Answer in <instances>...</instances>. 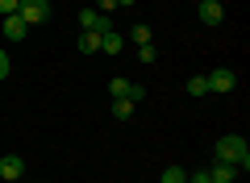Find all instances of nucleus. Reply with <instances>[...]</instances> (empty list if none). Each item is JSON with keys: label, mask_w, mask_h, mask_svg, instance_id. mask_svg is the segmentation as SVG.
I'll return each mask as SVG.
<instances>
[{"label": "nucleus", "mask_w": 250, "mask_h": 183, "mask_svg": "<svg viewBox=\"0 0 250 183\" xmlns=\"http://www.w3.org/2000/svg\"><path fill=\"white\" fill-rule=\"evenodd\" d=\"M213 158H217V163L238 166V171H246V166H250V146H246V138H238V133H225V138L213 146Z\"/></svg>", "instance_id": "f257e3e1"}, {"label": "nucleus", "mask_w": 250, "mask_h": 183, "mask_svg": "<svg viewBox=\"0 0 250 183\" xmlns=\"http://www.w3.org/2000/svg\"><path fill=\"white\" fill-rule=\"evenodd\" d=\"M208 92H233L238 87V75H233L229 67H217V71H208Z\"/></svg>", "instance_id": "7ed1b4c3"}, {"label": "nucleus", "mask_w": 250, "mask_h": 183, "mask_svg": "<svg viewBox=\"0 0 250 183\" xmlns=\"http://www.w3.org/2000/svg\"><path fill=\"white\" fill-rule=\"evenodd\" d=\"M21 175H25V158H17V154L0 158V179H4V183H17Z\"/></svg>", "instance_id": "20e7f679"}, {"label": "nucleus", "mask_w": 250, "mask_h": 183, "mask_svg": "<svg viewBox=\"0 0 250 183\" xmlns=\"http://www.w3.org/2000/svg\"><path fill=\"white\" fill-rule=\"evenodd\" d=\"M80 29L104 34V29H113V25H108V17H104V13H96V9H83V13H80Z\"/></svg>", "instance_id": "39448f33"}, {"label": "nucleus", "mask_w": 250, "mask_h": 183, "mask_svg": "<svg viewBox=\"0 0 250 183\" xmlns=\"http://www.w3.org/2000/svg\"><path fill=\"white\" fill-rule=\"evenodd\" d=\"M92 9H96V13H104V17H108V13L117 9V0H96V4H92Z\"/></svg>", "instance_id": "f3484780"}, {"label": "nucleus", "mask_w": 250, "mask_h": 183, "mask_svg": "<svg viewBox=\"0 0 250 183\" xmlns=\"http://www.w3.org/2000/svg\"><path fill=\"white\" fill-rule=\"evenodd\" d=\"M0 79H9V50H0Z\"/></svg>", "instance_id": "a211bd4d"}, {"label": "nucleus", "mask_w": 250, "mask_h": 183, "mask_svg": "<svg viewBox=\"0 0 250 183\" xmlns=\"http://www.w3.org/2000/svg\"><path fill=\"white\" fill-rule=\"evenodd\" d=\"M121 4H138V0H117V9H121Z\"/></svg>", "instance_id": "6ab92c4d"}, {"label": "nucleus", "mask_w": 250, "mask_h": 183, "mask_svg": "<svg viewBox=\"0 0 250 183\" xmlns=\"http://www.w3.org/2000/svg\"><path fill=\"white\" fill-rule=\"evenodd\" d=\"M200 21H205V25H221L225 21V9H221V0H200Z\"/></svg>", "instance_id": "423d86ee"}, {"label": "nucleus", "mask_w": 250, "mask_h": 183, "mask_svg": "<svg viewBox=\"0 0 250 183\" xmlns=\"http://www.w3.org/2000/svg\"><path fill=\"white\" fill-rule=\"evenodd\" d=\"M138 59H142V62H154V59H159V50H154V42H150V46H138Z\"/></svg>", "instance_id": "2eb2a0df"}, {"label": "nucleus", "mask_w": 250, "mask_h": 183, "mask_svg": "<svg viewBox=\"0 0 250 183\" xmlns=\"http://www.w3.org/2000/svg\"><path fill=\"white\" fill-rule=\"evenodd\" d=\"M17 17L25 21V25H42V21L50 17V4H46V0H21V4H17Z\"/></svg>", "instance_id": "f03ea898"}, {"label": "nucleus", "mask_w": 250, "mask_h": 183, "mask_svg": "<svg viewBox=\"0 0 250 183\" xmlns=\"http://www.w3.org/2000/svg\"><path fill=\"white\" fill-rule=\"evenodd\" d=\"M125 38H129V42H134V46H150V42H154V29L138 21V25H129V34H125Z\"/></svg>", "instance_id": "1a4fd4ad"}, {"label": "nucleus", "mask_w": 250, "mask_h": 183, "mask_svg": "<svg viewBox=\"0 0 250 183\" xmlns=\"http://www.w3.org/2000/svg\"><path fill=\"white\" fill-rule=\"evenodd\" d=\"M80 50H83V54H96V50H100V34H92V29H80Z\"/></svg>", "instance_id": "9b49d317"}, {"label": "nucleus", "mask_w": 250, "mask_h": 183, "mask_svg": "<svg viewBox=\"0 0 250 183\" xmlns=\"http://www.w3.org/2000/svg\"><path fill=\"white\" fill-rule=\"evenodd\" d=\"M163 183H188V175L179 171V166H167V171H163Z\"/></svg>", "instance_id": "4468645a"}, {"label": "nucleus", "mask_w": 250, "mask_h": 183, "mask_svg": "<svg viewBox=\"0 0 250 183\" xmlns=\"http://www.w3.org/2000/svg\"><path fill=\"white\" fill-rule=\"evenodd\" d=\"M121 46H125V34H117V29L100 34V54H121Z\"/></svg>", "instance_id": "6e6552de"}, {"label": "nucleus", "mask_w": 250, "mask_h": 183, "mask_svg": "<svg viewBox=\"0 0 250 183\" xmlns=\"http://www.w3.org/2000/svg\"><path fill=\"white\" fill-rule=\"evenodd\" d=\"M188 96H208V79L205 75H192V79H188Z\"/></svg>", "instance_id": "f8f14e48"}, {"label": "nucleus", "mask_w": 250, "mask_h": 183, "mask_svg": "<svg viewBox=\"0 0 250 183\" xmlns=\"http://www.w3.org/2000/svg\"><path fill=\"white\" fill-rule=\"evenodd\" d=\"M233 175H238V166H229V163H213L208 166V179L213 183H233Z\"/></svg>", "instance_id": "9d476101"}, {"label": "nucleus", "mask_w": 250, "mask_h": 183, "mask_svg": "<svg viewBox=\"0 0 250 183\" xmlns=\"http://www.w3.org/2000/svg\"><path fill=\"white\" fill-rule=\"evenodd\" d=\"M17 4H21V0H0V17H13V13H17Z\"/></svg>", "instance_id": "dca6fc26"}, {"label": "nucleus", "mask_w": 250, "mask_h": 183, "mask_svg": "<svg viewBox=\"0 0 250 183\" xmlns=\"http://www.w3.org/2000/svg\"><path fill=\"white\" fill-rule=\"evenodd\" d=\"M0 183H4V179H0Z\"/></svg>", "instance_id": "aec40b11"}, {"label": "nucleus", "mask_w": 250, "mask_h": 183, "mask_svg": "<svg viewBox=\"0 0 250 183\" xmlns=\"http://www.w3.org/2000/svg\"><path fill=\"white\" fill-rule=\"evenodd\" d=\"M113 117L117 121H129L134 117V100H113Z\"/></svg>", "instance_id": "ddd939ff"}, {"label": "nucleus", "mask_w": 250, "mask_h": 183, "mask_svg": "<svg viewBox=\"0 0 250 183\" xmlns=\"http://www.w3.org/2000/svg\"><path fill=\"white\" fill-rule=\"evenodd\" d=\"M0 29H4V38H9V42H21V38L29 34V25L17 17V13H13V17H4V25H0Z\"/></svg>", "instance_id": "0eeeda50"}]
</instances>
